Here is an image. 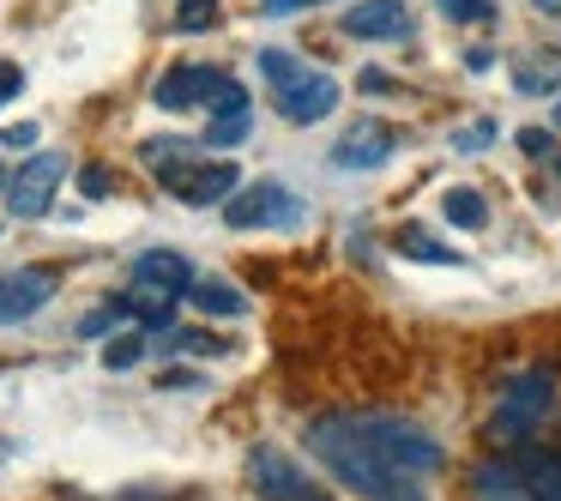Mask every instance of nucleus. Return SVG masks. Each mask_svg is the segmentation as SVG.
<instances>
[{"instance_id":"29","label":"nucleus","mask_w":561,"mask_h":501,"mask_svg":"<svg viewBox=\"0 0 561 501\" xmlns=\"http://www.w3.org/2000/svg\"><path fill=\"white\" fill-rule=\"evenodd\" d=\"M272 19H290V13H302V7H320V0H260Z\"/></svg>"},{"instance_id":"30","label":"nucleus","mask_w":561,"mask_h":501,"mask_svg":"<svg viewBox=\"0 0 561 501\" xmlns=\"http://www.w3.org/2000/svg\"><path fill=\"white\" fill-rule=\"evenodd\" d=\"M158 387H199V375H194V368H163V380H158Z\"/></svg>"},{"instance_id":"26","label":"nucleus","mask_w":561,"mask_h":501,"mask_svg":"<svg viewBox=\"0 0 561 501\" xmlns=\"http://www.w3.org/2000/svg\"><path fill=\"white\" fill-rule=\"evenodd\" d=\"M0 146L31 151V146H37V122H19V127H7V134H0Z\"/></svg>"},{"instance_id":"13","label":"nucleus","mask_w":561,"mask_h":501,"mask_svg":"<svg viewBox=\"0 0 561 501\" xmlns=\"http://www.w3.org/2000/svg\"><path fill=\"white\" fill-rule=\"evenodd\" d=\"M513 86L525 91V98H549V91H561V49H531L513 61Z\"/></svg>"},{"instance_id":"6","label":"nucleus","mask_w":561,"mask_h":501,"mask_svg":"<svg viewBox=\"0 0 561 501\" xmlns=\"http://www.w3.org/2000/svg\"><path fill=\"white\" fill-rule=\"evenodd\" d=\"M272 103H278V115H284V122L308 127V122H320V115H332V110H339V79L296 67L290 79H278V86H272Z\"/></svg>"},{"instance_id":"12","label":"nucleus","mask_w":561,"mask_h":501,"mask_svg":"<svg viewBox=\"0 0 561 501\" xmlns=\"http://www.w3.org/2000/svg\"><path fill=\"white\" fill-rule=\"evenodd\" d=\"M134 284H158V291L187 296L194 291V266H187L182 254H170V248H146V254L134 260Z\"/></svg>"},{"instance_id":"2","label":"nucleus","mask_w":561,"mask_h":501,"mask_svg":"<svg viewBox=\"0 0 561 501\" xmlns=\"http://www.w3.org/2000/svg\"><path fill=\"white\" fill-rule=\"evenodd\" d=\"M224 224L230 230H296L302 224V200L284 182H254L224 200Z\"/></svg>"},{"instance_id":"15","label":"nucleus","mask_w":561,"mask_h":501,"mask_svg":"<svg viewBox=\"0 0 561 501\" xmlns=\"http://www.w3.org/2000/svg\"><path fill=\"white\" fill-rule=\"evenodd\" d=\"M187 303L194 308H206V315H248V296L236 291V284H224V278H194V291H187Z\"/></svg>"},{"instance_id":"4","label":"nucleus","mask_w":561,"mask_h":501,"mask_svg":"<svg viewBox=\"0 0 561 501\" xmlns=\"http://www.w3.org/2000/svg\"><path fill=\"white\" fill-rule=\"evenodd\" d=\"M549 405H556V368H531V375L507 380L501 411H495V441H513V447H519L525 429H531Z\"/></svg>"},{"instance_id":"16","label":"nucleus","mask_w":561,"mask_h":501,"mask_svg":"<svg viewBox=\"0 0 561 501\" xmlns=\"http://www.w3.org/2000/svg\"><path fill=\"white\" fill-rule=\"evenodd\" d=\"M399 254H411V260H428V266H459V254L453 248H440L428 230H416V224H404L399 230Z\"/></svg>"},{"instance_id":"18","label":"nucleus","mask_w":561,"mask_h":501,"mask_svg":"<svg viewBox=\"0 0 561 501\" xmlns=\"http://www.w3.org/2000/svg\"><path fill=\"white\" fill-rule=\"evenodd\" d=\"M163 351H187V356H218L224 344L211 339V332H199V327H170V332H163Z\"/></svg>"},{"instance_id":"19","label":"nucleus","mask_w":561,"mask_h":501,"mask_svg":"<svg viewBox=\"0 0 561 501\" xmlns=\"http://www.w3.org/2000/svg\"><path fill=\"white\" fill-rule=\"evenodd\" d=\"M139 356H146V339H139V332H122V339L103 344V368H115V375H122V368H134Z\"/></svg>"},{"instance_id":"25","label":"nucleus","mask_w":561,"mask_h":501,"mask_svg":"<svg viewBox=\"0 0 561 501\" xmlns=\"http://www.w3.org/2000/svg\"><path fill=\"white\" fill-rule=\"evenodd\" d=\"M19 91H25V67H19V61H0V110H7Z\"/></svg>"},{"instance_id":"14","label":"nucleus","mask_w":561,"mask_h":501,"mask_svg":"<svg viewBox=\"0 0 561 501\" xmlns=\"http://www.w3.org/2000/svg\"><path fill=\"white\" fill-rule=\"evenodd\" d=\"M122 303H127V315H134L146 332H170L175 303H182V296H175V291H158V284H134V291H127Z\"/></svg>"},{"instance_id":"21","label":"nucleus","mask_w":561,"mask_h":501,"mask_svg":"<svg viewBox=\"0 0 561 501\" xmlns=\"http://www.w3.org/2000/svg\"><path fill=\"white\" fill-rule=\"evenodd\" d=\"M440 13H447L453 25H489V19H495V0H440Z\"/></svg>"},{"instance_id":"32","label":"nucleus","mask_w":561,"mask_h":501,"mask_svg":"<svg viewBox=\"0 0 561 501\" xmlns=\"http://www.w3.org/2000/svg\"><path fill=\"white\" fill-rule=\"evenodd\" d=\"M556 127H561V103H556Z\"/></svg>"},{"instance_id":"27","label":"nucleus","mask_w":561,"mask_h":501,"mask_svg":"<svg viewBox=\"0 0 561 501\" xmlns=\"http://www.w3.org/2000/svg\"><path fill=\"white\" fill-rule=\"evenodd\" d=\"M519 146H525V158H549V134H543V127H525Z\"/></svg>"},{"instance_id":"22","label":"nucleus","mask_w":561,"mask_h":501,"mask_svg":"<svg viewBox=\"0 0 561 501\" xmlns=\"http://www.w3.org/2000/svg\"><path fill=\"white\" fill-rule=\"evenodd\" d=\"M495 134H501V127L489 122V115H477L471 127H459V134H453V146H459V151H483V146H489V139H495Z\"/></svg>"},{"instance_id":"7","label":"nucleus","mask_w":561,"mask_h":501,"mask_svg":"<svg viewBox=\"0 0 561 501\" xmlns=\"http://www.w3.org/2000/svg\"><path fill=\"white\" fill-rule=\"evenodd\" d=\"M49 296H55V272H49V266L0 272V327H19V320H31L37 308H49Z\"/></svg>"},{"instance_id":"9","label":"nucleus","mask_w":561,"mask_h":501,"mask_svg":"<svg viewBox=\"0 0 561 501\" xmlns=\"http://www.w3.org/2000/svg\"><path fill=\"white\" fill-rule=\"evenodd\" d=\"M248 477H254V489L266 501H320V489L308 483L302 471H296L284 453H272V447H254L248 453Z\"/></svg>"},{"instance_id":"5","label":"nucleus","mask_w":561,"mask_h":501,"mask_svg":"<svg viewBox=\"0 0 561 501\" xmlns=\"http://www.w3.org/2000/svg\"><path fill=\"white\" fill-rule=\"evenodd\" d=\"M61 175H67L61 151H37L19 175H7V212H13V218H49Z\"/></svg>"},{"instance_id":"33","label":"nucleus","mask_w":561,"mask_h":501,"mask_svg":"<svg viewBox=\"0 0 561 501\" xmlns=\"http://www.w3.org/2000/svg\"><path fill=\"white\" fill-rule=\"evenodd\" d=\"M0 187H7V170H0Z\"/></svg>"},{"instance_id":"10","label":"nucleus","mask_w":561,"mask_h":501,"mask_svg":"<svg viewBox=\"0 0 561 501\" xmlns=\"http://www.w3.org/2000/svg\"><path fill=\"white\" fill-rule=\"evenodd\" d=\"M392 139L399 134H392L387 122H356L351 134L332 146V163H339V170H375V163L392 158Z\"/></svg>"},{"instance_id":"24","label":"nucleus","mask_w":561,"mask_h":501,"mask_svg":"<svg viewBox=\"0 0 561 501\" xmlns=\"http://www.w3.org/2000/svg\"><path fill=\"white\" fill-rule=\"evenodd\" d=\"M115 320H127V303H110V308H98V315H85V327H79V332H85V339H98V332L115 327Z\"/></svg>"},{"instance_id":"17","label":"nucleus","mask_w":561,"mask_h":501,"mask_svg":"<svg viewBox=\"0 0 561 501\" xmlns=\"http://www.w3.org/2000/svg\"><path fill=\"white\" fill-rule=\"evenodd\" d=\"M440 206H447V218L459 224V230H483V224H489V206H483V194H477V187H453Z\"/></svg>"},{"instance_id":"11","label":"nucleus","mask_w":561,"mask_h":501,"mask_svg":"<svg viewBox=\"0 0 561 501\" xmlns=\"http://www.w3.org/2000/svg\"><path fill=\"white\" fill-rule=\"evenodd\" d=\"M344 31H351V37H368V43L411 37V13H404V0H363V7L344 13Z\"/></svg>"},{"instance_id":"23","label":"nucleus","mask_w":561,"mask_h":501,"mask_svg":"<svg viewBox=\"0 0 561 501\" xmlns=\"http://www.w3.org/2000/svg\"><path fill=\"white\" fill-rule=\"evenodd\" d=\"M211 19H218V7H211V0H182V13H175V31H206Z\"/></svg>"},{"instance_id":"20","label":"nucleus","mask_w":561,"mask_h":501,"mask_svg":"<svg viewBox=\"0 0 561 501\" xmlns=\"http://www.w3.org/2000/svg\"><path fill=\"white\" fill-rule=\"evenodd\" d=\"M242 134H248V110H230V115H211V127H206L199 146H236Z\"/></svg>"},{"instance_id":"28","label":"nucleus","mask_w":561,"mask_h":501,"mask_svg":"<svg viewBox=\"0 0 561 501\" xmlns=\"http://www.w3.org/2000/svg\"><path fill=\"white\" fill-rule=\"evenodd\" d=\"M79 187H85L91 200H103V194H110V170H98V163H91V170L79 175Z\"/></svg>"},{"instance_id":"31","label":"nucleus","mask_w":561,"mask_h":501,"mask_svg":"<svg viewBox=\"0 0 561 501\" xmlns=\"http://www.w3.org/2000/svg\"><path fill=\"white\" fill-rule=\"evenodd\" d=\"M537 7H543V13H561V0H537Z\"/></svg>"},{"instance_id":"1","label":"nucleus","mask_w":561,"mask_h":501,"mask_svg":"<svg viewBox=\"0 0 561 501\" xmlns=\"http://www.w3.org/2000/svg\"><path fill=\"white\" fill-rule=\"evenodd\" d=\"M314 459L344 489L368 501H428V477L440 471V441L404 417L380 411H332L308 429Z\"/></svg>"},{"instance_id":"3","label":"nucleus","mask_w":561,"mask_h":501,"mask_svg":"<svg viewBox=\"0 0 561 501\" xmlns=\"http://www.w3.org/2000/svg\"><path fill=\"white\" fill-rule=\"evenodd\" d=\"M158 182L170 187L175 200H187V206H218V200H230L236 187H242V170H236L230 158H211V163L175 158V163H163V170H158Z\"/></svg>"},{"instance_id":"8","label":"nucleus","mask_w":561,"mask_h":501,"mask_svg":"<svg viewBox=\"0 0 561 501\" xmlns=\"http://www.w3.org/2000/svg\"><path fill=\"white\" fill-rule=\"evenodd\" d=\"M230 86V73H218V67H170V73L158 79V91H151V103L158 110H194V103H206Z\"/></svg>"}]
</instances>
